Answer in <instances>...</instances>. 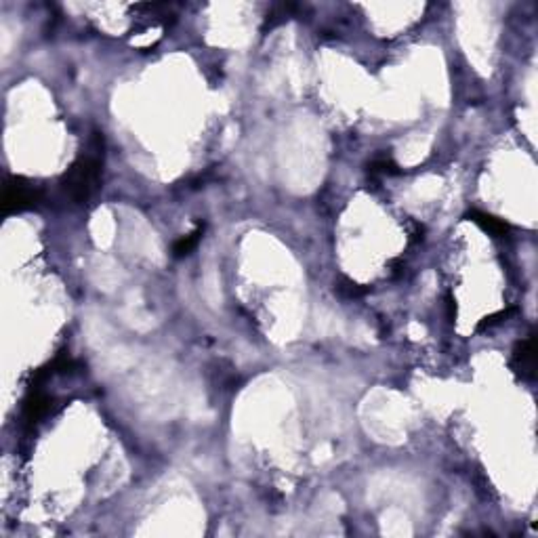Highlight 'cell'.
<instances>
[{"label":"cell","mask_w":538,"mask_h":538,"mask_svg":"<svg viewBox=\"0 0 538 538\" xmlns=\"http://www.w3.org/2000/svg\"><path fill=\"white\" fill-rule=\"evenodd\" d=\"M101 173H103V137L95 133L87 145V152L65 171L61 179V187L72 198V202L85 204L99 189Z\"/></svg>","instance_id":"cell-1"},{"label":"cell","mask_w":538,"mask_h":538,"mask_svg":"<svg viewBox=\"0 0 538 538\" xmlns=\"http://www.w3.org/2000/svg\"><path fill=\"white\" fill-rule=\"evenodd\" d=\"M43 198V189L34 185L32 181L23 177H9L5 185V196H3V213L5 215H15L34 206Z\"/></svg>","instance_id":"cell-2"},{"label":"cell","mask_w":538,"mask_h":538,"mask_svg":"<svg viewBox=\"0 0 538 538\" xmlns=\"http://www.w3.org/2000/svg\"><path fill=\"white\" fill-rule=\"evenodd\" d=\"M513 368L517 375H521V379L532 381L536 375V339L534 335H530L528 339L519 341L513 349Z\"/></svg>","instance_id":"cell-3"},{"label":"cell","mask_w":538,"mask_h":538,"mask_svg":"<svg viewBox=\"0 0 538 538\" xmlns=\"http://www.w3.org/2000/svg\"><path fill=\"white\" fill-rule=\"evenodd\" d=\"M51 404L53 400L40 391V387H32V393L30 397L25 400V406H23V417L28 423H38L40 419H45L49 412H51Z\"/></svg>","instance_id":"cell-4"},{"label":"cell","mask_w":538,"mask_h":538,"mask_svg":"<svg viewBox=\"0 0 538 538\" xmlns=\"http://www.w3.org/2000/svg\"><path fill=\"white\" fill-rule=\"evenodd\" d=\"M467 219L473 221L475 225H479L490 236L501 238V236L509 234V223H505L503 219L494 217V215H488V213H482V211H471V213H467Z\"/></svg>","instance_id":"cell-5"},{"label":"cell","mask_w":538,"mask_h":538,"mask_svg":"<svg viewBox=\"0 0 538 538\" xmlns=\"http://www.w3.org/2000/svg\"><path fill=\"white\" fill-rule=\"evenodd\" d=\"M400 173H402L400 167L389 156H379L368 164V175L370 177H393V175H400Z\"/></svg>","instance_id":"cell-6"},{"label":"cell","mask_w":538,"mask_h":538,"mask_svg":"<svg viewBox=\"0 0 538 538\" xmlns=\"http://www.w3.org/2000/svg\"><path fill=\"white\" fill-rule=\"evenodd\" d=\"M200 238H202V227H198L196 231H192V234L183 236L181 240H177V242L173 244V255H175L177 259H181V257H187V255L194 251V248L198 246Z\"/></svg>","instance_id":"cell-7"},{"label":"cell","mask_w":538,"mask_h":538,"mask_svg":"<svg viewBox=\"0 0 538 538\" xmlns=\"http://www.w3.org/2000/svg\"><path fill=\"white\" fill-rule=\"evenodd\" d=\"M295 9H297L295 5H276V7L271 9V13L267 15V25L273 28V25L286 21L288 17H291V13H293Z\"/></svg>","instance_id":"cell-8"},{"label":"cell","mask_w":538,"mask_h":538,"mask_svg":"<svg viewBox=\"0 0 538 538\" xmlns=\"http://www.w3.org/2000/svg\"><path fill=\"white\" fill-rule=\"evenodd\" d=\"M368 291H370V288H362L360 284L349 282V280H345L341 286H337V293L343 295V297H349V299H353V297H362V295H366Z\"/></svg>","instance_id":"cell-9"},{"label":"cell","mask_w":538,"mask_h":538,"mask_svg":"<svg viewBox=\"0 0 538 538\" xmlns=\"http://www.w3.org/2000/svg\"><path fill=\"white\" fill-rule=\"evenodd\" d=\"M511 313H515V307L503 309V311H499V313H492V315H488V318H484V320L479 322L477 330H486V328H490V326H494V324H499V322L507 320V318H509Z\"/></svg>","instance_id":"cell-10"}]
</instances>
